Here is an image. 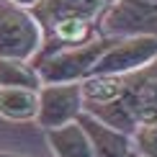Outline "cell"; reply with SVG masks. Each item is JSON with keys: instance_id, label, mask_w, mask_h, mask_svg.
Listing matches in <instances>:
<instances>
[{"instance_id": "obj_1", "label": "cell", "mask_w": 157, "mask_h": 157, "mask_svg": "<svg viewBox=\"0 0 157 157\" xmlns=\"http://www.w3.org/2000/svg\"><path fill=\"white\" fill-rule=\"evenodd\" d=\"M85 111L134 134L157 116V62L129 75H90L82 80Z\"/></svg>"}, {"instance_id": "obj_2", "label": "cell", "mask_w": 157, "mask_h": 157, "mask_svg": "<svg viewBox=\"0 0 157 157\" xmlns=\"http://www.w3.org/2000/svg\"><path fill=\"white\" fill-rule=\"evenodd\" d=\"M113 3L116 0H39L31 8L44 31V44L36 57L62 47H80L101 36L98 21Z\"/></svg>"}, {"instance_id": "obj_3", "label": "cell", "mask_w": 157, "mask_h": 157, "mask_svg": "<svg viewBox=\"0 0 157 157\" xmlns=\"http://www.w3.org/2000/svg\"><path fill=\"white\" fill-rule=\"evenodd\" d=\"M111 44V36H95L80 47H62L44 57H36L34 64L41 75V82H82L90 77V70L98 57Z\"/></svg>"}, {"instance_id": "obj_4", "label": "cell", "mask_w": 157, "mask_h": 157, "mask_svg": "<svg viewBox=\"0 0 157 157\" xmlns=\"http://www.w3.org/2000/svg\"><path fill=\"white\" fill-rule=\"evenodd\" d=\"M44 31L31 8L0 0V57L34 59L41 52Z\"/></svg>"}, {"instance_id": "obj_5", "label": "cell", "mask_w": 157, "mask_h": 157, "mask_svg": "<svg viewBox=\"0 0 157 157\" xmlns=\"http://www.w3.org/2000/svg\"><path fill=\"white\" fill-rule=\"evenodd\" d=\"M157 62V34H126L113 36L90 75H129Z\"/></svg>"}, {"instance_id": "obj_6", "label": "cell", "mask_w": 157, "mask_h": 157, "mask_svg": "<svg viewBox=\"0 0 157 157\" xmlns=\"http://www.w3.org/2000/svg\"><path fill=\"white\" fill-rule=\"evenodd\" d=\"M85 111L82 82H44L39 88V113L36 124L47 132L62 124L77 121Z\"/></svg>"}, {"instance_id": "obj_7", "label": "cell", "mask_w": 157, "mask_h": 157, "mask_svg": "<svg viewBox=\"0 0 157 157\" xmlns=\"http://www.w3.org/2000/svg\"><path fill=\"white\" fill-rule=\"evenodd\" d=\"M157 26V0H116L98 21L101 36H126V34H155Z\"/></svg>"}, {"instance_id": "obj_8", "label": "cell", "mask_w": 157, "mask_h": 157, "mask_svg": "<svg viewBox=\"0 0 157 157\" xmlns=\"http://www.w3.org/2000/svg\"><path fill=\"white\" fill-rule=\"evenodd\" d=\"M77 121H80V126L88 134L95 157H132V152H134V136L132 134L101 121L98 116L88 113V111H82L77 116Z\"/></svg>"}, {"instance_id": "obj_9", "label": "cell", "mask_w": 157, "mask_h": 157, "mask_svg": "<svg viewBox=\"0 0 157 157\" xmlns=\"http://www.w3.org/2000/svg\"><path fill=\"white\" fill-rule=\"evenodd\" d=\"M47 144L54 157H95L93 144H90L85 129L80 121L62 124L57 129H47Z\"/></svg>"}, {"instance_id": "obj_10", "label": "cell", "mask_w": 157, "mask_h": 157, "mask_svg": "<svg viewBox=\"0 0 157 157\" xmlns=\"http://www.w3.org/2000/svg\"><path fill=\"white\" fill-rule=\"evenodd\" d=\"M39 90L31 88H0V119L5 121H36Z\"/></svg>"}, {"instance_id": "obj_11", "label": "cell", "mask_w": 157, "mask_h": 157, "mask_svg": "<svg viewBox=\"0 0 157 157\" xmlns=\"http://www.w3.org/2000/svg\"><path fill=\"white\" fill-rule=\"evenodd\" d=\"M41 75L31 59H16V57H0V88H41Z\"/></svg>"}, {"instance_id": "obj_12", "label": "cell", "mask_w": 157, "mask_h": 157, "mask_svg": "<svg viewBox=\"0 0 157 157\" xmlns=\"http://www.w3.org/2000/svg\"><path fill=\"white\" fill-rule=\"evenodd\" d=\"M132 136H134V149L142 157H157V116L142 124Z\"/></svg>"}, {"instance_id": "obj_13", "label": "cell", "mask_w": 157, "mask_h": 157, "mask_svg": "<svg viewBox=\"0 0 157 157\" xmlns=\"http://www.w3.org/2000/svg\"><path fill=\"white\" fill-rule=\"evenodd\" d=\"M8 3H13V5H21V8H34L39 0H8Z\"/></svg>"}, {"instance_id": "obj_14", "label": "cell", "mask_w": 157, "mask_h": 157, "mask_svg": "<svg viewBox=\"0 0 157 157\" xmlns=\"http://www.w3.org/2000/svg\"><path fill=\"white\" fill-rule=\"evenodd\" d=\"M132 157H142V155H139V152H136V149H134V152H132Z\"/></svg>"}, {"instance_id": "obj_15", "label": "cell", "mask_w": 157, "mask_h": 157, "mask_svg": "<svg viewBox=\"0 0 157 157\" xmlns=\"http://www.w3.org/2000/svg\"><path fill=\"white\" fill-rule=\"evenodd\" d=\"M0 157H13V155H5V152H0Z\"/></svg>"}]
</instances>
